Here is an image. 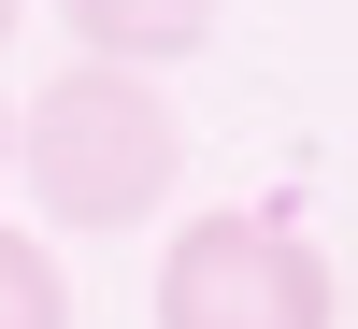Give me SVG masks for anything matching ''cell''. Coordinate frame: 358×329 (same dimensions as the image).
<instances>
[{
  "instance_id": "6da1fadb",
  "label": "cell",
  "mask_w": 358,
  "mask_h": 329,
  "mask_svg": "<svg viewBox=\"0 0 358 329\" xmlns=\"http://www.w3.org/2000/svg\"><path fill=\"white\" fill-rule=\"evenodd\" d=\"M172 172H187V129H172V101L143 72H101V57H72V72L43 86V101L15 115V172L0 187H29V215L43 229H86V244H115V229H143L172 200Z\"/></svg>"
},
{
  "instance_id": "7a4b0ae2",
  "label": "cell",
  "mask_w": 358,
  "mask_h": 329,
  "mask_svg": "<svg viewBox=\"0 0 358 329\" xmlns=\"http://www.w3.org/2000/svg\"><path fill=\"white\" fill-rule=\"evenodd\" d=\"M158 329H344V286H330V258L301 244V215L229 200V215H187V229H172Z\"/></svg>"
},
{
  "instance_id": "3957f363",
  "label": "cell",
  "mask_w": 358,
  "mask_h": 329,
  "mask_svg": "<svg viewBox=\"0 0 358 329\" xmlns=\"http://www.w3.org/2000/svg\"><path fill=\"white\" fill-rule=\"evenodd\" d=\"M57 15H72V43L101 57V72H158V57L215 43V15H229V0H57Z\"/></svg>"
},
{
  "instance_id": "277c9868",
  "label": "cell",
  "mask_w": 358,
  "mask_h": 329,
  "mask_svg": "<svg viewBox=\"0 0 358 329\" xmlns=\"http://www.w3.org/2000/svg\"><path fill=\"white\" fill-rule=\"evenodd\" d=\"M0 329H72V272L43 229H0Z\"/></svg>"
},
{
  "instance_id": "5b68a950",
  "label": "cell",
  "mask_w": 358,
  "mask_h": 329,
  "mask_svg": "<svg viewBox=\"0 0 358 329\" xmlns=\"http://www.w3.org/2000/svg\"><path fill=\"white\" fill-rule=\"evenodd\" d=\"M0 172H15V115H0Z\"/></svg>"
},
{
  "instance_id": "8992f818",
  "label": "cell",
  "mask_w": 358,
  "mask_h": 329,
  "mask_svg": "<svg viewBox=\"0 0 358 329\" xmlns=\"http://www.w3.org/2000/svg\"><path fill=\"white\" fill-rule=\"evenodd\" d=\"M0 29H15V0H0Z\"/></svg>"
}]
</instances>
